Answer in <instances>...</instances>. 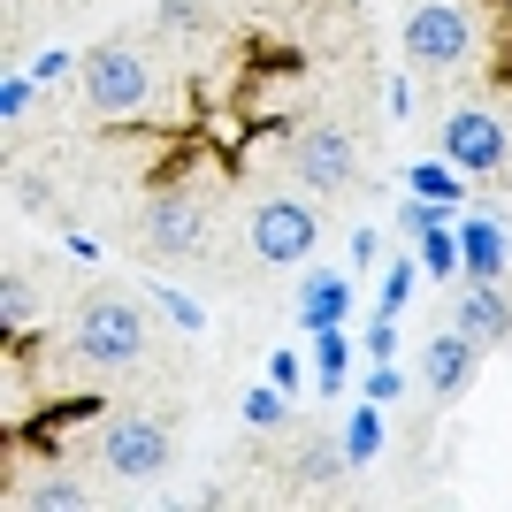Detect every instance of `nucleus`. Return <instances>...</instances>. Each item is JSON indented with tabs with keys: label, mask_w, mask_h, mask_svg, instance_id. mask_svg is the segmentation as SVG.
Instances as JSON below:
<instances>
[{
	"label": "nucleus",
	"mask_w": 512,
	"mask_h": 512,
	"mask_svg": "<svg viewBox=\"0 0 512 512\" xmlns=\"http://www.w3.org/2000/svg\"><path fill=\"white\" fill-rule=\"evenodd\" d=\"M77 92H85L92 115H146V107L169 92V69L138 39H100L85 62H77Z\"/></svg>",
	"instance_id": "obj_1"
},
{
	"label": "nucleus",
	"mask_w": 512,
	"mask_h": 512,
	"mask_svg": "<svg viewBox=\"0 0 512 512\" xmlns=\"http://www.w3.org/2000/svg\"><path fill=\"white\" fill-rule=\"evenodd\" d=\"M214 237V207L207 192H192V184H169V192H153L146 207H138V222H130V245L146 260H161V268H176V260H199Z\"/></svg>",
	"instance_id": "obj_2"
},
{
	"label": "nucleus",
	"mask_w": 512,
	"mask_h": 512,
	"mask_svg": "<svg viewBox=\"0 0 512 512\" xmlns=\"http://www.w3.org/2000/svg\"><path fill=\"white\" fill-rule=\"evenodd\" d=\"M146 344H153V329L123 291H92V299H77V314H69V352L85 367H138Z\"/></svg>",
	"instance_id": "obj_3"
},
{
	"label": "nucleus",
	"mask_w": 512,
	"mask_h": 512,
	"mask_svg": "<svg viewBox=\"0 0 512 512\" xmlns=\"http://www.w3.org/2000/svg\"><path fill=\"white\" fill-rule=\"evenodd\" d=\"M283 176L314 199H344L360 184V130H344L337 115H321V123H299L291 130V146H283Z\"/></svg>",
	"instance_id": "obj_4"
},
{
	"label": "nucleus",
	"mask_w": 512,
	"mask_h": 512,
	"mask_svg": "<svg viewBox=\"0 0 512 512\" xmlns=\"http://www.w3.org/2000/svg\"><path fill=\"white\" fill-rule=\"evenodd\" d=\"M92 459H100V474H115V482H161V474L176 467V421L169 413H115V421L100 428Z\"/></svg>",
	"instance_id": "obj_5"
},
{
	"label": "nucleus",
	"mask_w": 512,
	"mask_h": 512,
	"mask_svg": "<svg viewBox=\"0 0 512 512\" xmlns=\"http://www.w3.org/2000/svg\"><path fill=\"white\" fill-rule=\"evenodd\" d=\"M314 245H321V214L306 199L268 192L245 207V260L253 268H299V260H314Z\"/></svg>",
	"instance_id": "obj_6"
},
{
	"label": "nucleus",
	"mask_w": 512,
	"mask_h": 512,
	"mask_svg": "<svg viewBox=\"0 0 512 512\" xmlns=\"http://www.w3.org/2000/svg\"><path fill=\"white\" fill-rule=\"evenodd\" d=\"M474 46H482V23H474L467 0H413L406 8V62L413 69H459L474 62Z\"/></svg>",
	"instance_id": "obj_7"
},
{
	"label": "nucleus",
	"mask_w": 512,
	"mask_h": 512,
	"mask_svg": "<svg viewBox=\"0 0 512 512\" xmlns=\"http://www.w3.org/2000/svg\"><path fill=\"white\" fill-rule=\"evenodd\" d=\"M505 153H512V138H505V123H497L490 107H451L444 115V161H459L467 176L505 169Z\"/></svg>",
	"instance_id": "obj_8"
},
{
	"label": "nucleus",
	"mask_w": 512,
	"mask_h": 512,
	"mask_svg": "<svg viewBox=\"0 0 512 512\" xmlns=\"http://www.w3.org/2000/svg\"><path fill=\"white\" fill-rule=\"evenodd\" d=\"M474 367H482V344L467 337V329H436V337L421 344V383L436 406H451V398H467Z\"/></svg>",
	"instance_id": "obj_9"
},
{
	"label": "nucleus",
	"mask_w": 512,
	"mask_h": 512,
	"mask_svg": "<svg viewBox=\"0 0 512 512\" xmlns=\"http://www.w3.org/2000/svg\"><path fill=\"white\" fill-rule=\"evenodd\" d=\"M459 329H467L474 344H505L512 337V299L490 291V283H474L467 299H459Z\"/></svg>",
	"instance_id": "obj_10"
},
{
	"label": "nucleus",
	"mask_w": 512,
	"mask_h": 512,
	"mask_svg": "<svg viewBox=\"0 0 512 512\" xmlns=\"http://www.w3.org/2000/svg\"><path fill=\"white\" fill-rule=\"evenodd\" d=\"M337 467H344V459H337V444H329V436H314V444L299 451V482H306V490H321V482H337Z\"/></svg>",
	"instance_id": "obj_11"
},
{
	"label": "nucleus",
	"mask_w": 512,
	"mask_h": 512,
	"mask_svg": "<svg viewBox=\"0 0 512 512\" xmlns=\"http://www.w3.org/2000/svg\"><path fill=\"white\" fill-rule=\"evenodd\" d=\"M31 505L39 512H77V505H92V497L77 490V482H62V474H39V482H31Z\"/></svg>",
	"instance_id": "obj_12"
},
{
	"label": "nucleus",
	"mask_w": 512,
	"mask_h": 512,
	"mask_svg": "<svg viewBox=\"0 0 512 512\" xmlns=\"http://www.w3.org/2000/svg\"><path fill=\"white\" fill-rule=\"evenodd\" d=\"M344 314V276H314L306 283V321H329Z\"/></svg>",
	"instance_id": "obj_13"
},
{
	"label": "nucleus",
	"mask_w": 512,
	"mask_h": 512,
	"mask_svg": "<svg viewBox=\"0 0 512 512\" xmlns=\"http://www.w3.org/2000/svg\"><path fill=\"white\" fill-rule=\"evenodd\" d=\"M0 299H8V321H23V306H31V283L8 276V283H0Z\"/></svg>",
	"instance_id": "obj_14"
}]
</instances>
